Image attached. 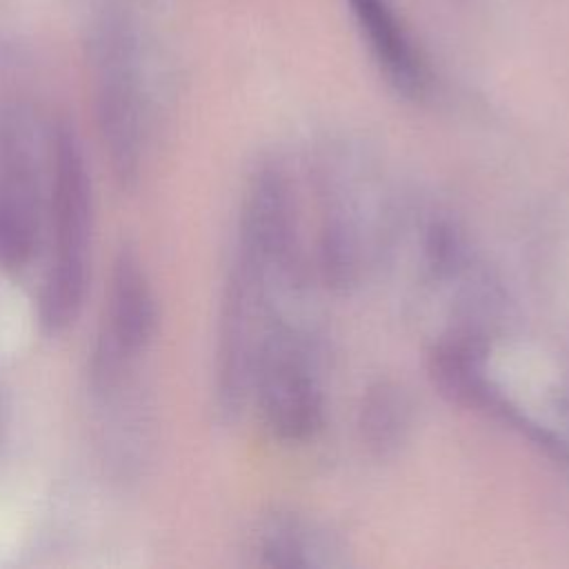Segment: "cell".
<instances>
[{
    "mask_svg": "<svg viewBox=\"0 0 569 569\" xmlns=\"http://www.w3.org/2000/svg\"><path fill=\"white\" fill-rule=\"evenodd\" d=\"M53 184L51 222L56 256L40 293V325L60 333L76 322L87 293V253L91 238V180L80 142L60 122L51 138Z\"/></svg>",
    "mask_w": 569,
    "mask_h": 569,
    "instance_id": "cell-1",
    "label": "cell"
},
{
    "mask_svg": "<svg viewBox=\"0 0 569 569\" xmlns=\"http://www.w3.org/2000/svg\"><path fill=\"white\" fill-rule=\"evenodd\" d=\"M251 389L269 429L282 440H305L322 425V387L307 336L280 313L258 347Z\"/></svg>",
    "mask_w": 569,
    "mask_h": 569,
    "instance_id": "cell-2",
    "label": "cell"
},
{
    "mask_svg": "<svg viewBox=\"0 0 569 569\" xmlns=\"http://www.w3.org/2000/svg\"><path fill=\"white\" fill-rule=\"evenodd\" d=\"M158 307L138 256L122 249L113 262L107 293V329L96 353L98 362L127 365L153 338Z\"/></svg>",
    "mask_w": 569,
    "mask_h": 569,
    "instance_id": "cell-3",
    "label": "cell"
},
{
    "mask_svg": "<svg viewBox=\"0 0 569 569\" xmlns=\"http://www.w3.org/2000/svg\"><path fill=\"white\" fill-rule=\"evenodd\" d=\"M382 73L407 98L427 91V69L387 0H349Z\"/></svg>",
    "mask_w": 569,
    "mask_h": 569,
    "instance_id": "cell-4",
    "label": "cell"
},
{
    "mask_svg": "<svg viewBox=\"0 0 569 569\" xmlns=\"http://www.w3.org/2000/svg\"><path fill=\"white\" fill-rule=\"evenodd\" d=\"M409 425V405L398 387L380 382L365 396L360 409V429L369 447L380 451L396 447Z\"/></svg>",
    "mask_w": 569,
    "mask_h": 569,
    "instance_id": "cell-5",
    "label": "cell"
}]
</instances>
